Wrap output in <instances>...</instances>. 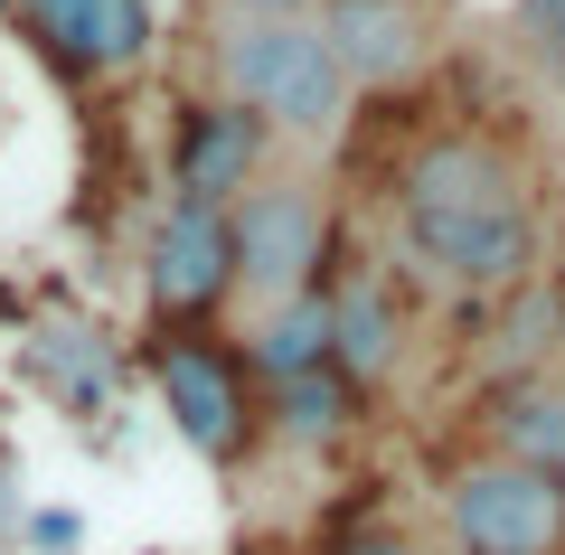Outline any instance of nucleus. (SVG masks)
Here are the masks:
<instances>
[{
	"label": "nucleus",
	"instance_id": "nucleus-19",
	"mask_svg": "<svg viewBox=\"0 0 565 555\" xmlns=\"http://www.w3.org/2000/svg\"><path fill=\"white\" fill-rule=\"evenodd\" d=\"M0 10H10V0H0Z\"/></svg>",
	"mask_w": 565,
	"mask_h": 555
},
{
	"label": "nucleus",
	"instance_id": "nucleus-18",
	"mask_svg": "<svg viewBox=\"0 0 565 555\" xmlns=\"http://www.w3.org/2000/svg\"><path fill=\"white\" fill-rule=\"evenodd\" d=\"M255 10H292V0H255Z\"/></svg>",
	"mask_w": 565,
	"mask_h": 555
},
{
	"label": "nucleus",
	"instance_id": "nucleus-11",
	"mask_svg": "<svg viewBox=\"0 0 565 555\" xmlns=\"http://www.w3.org/2000/svg\"><path fill=\"white\" fill-rule=\"evenodd\" d=\"M29 367H39L47 386H57L76 415H95L104 396H114V349H104L95 330H76V320H57V330H39L29 339Z\"/></svg>",
	"mask_w": 565,
	"mask_h": 555
},
{
	"label": "nucleus",
	"instance_id": "nucleus-4",
	"mask_svg": "<svg viewBox=\"0 0 565 555\" xmlns=\"http://www.w3.org/2000/svg\"><path fill=\"white\" fill-rule=\"evenodd\" d=\"M226 226H236V274L255 282V292H274V301L311 292L321 245H330V217H321L311 189H245Z\"/></svg>",
	"mask_w": 565,
	"mask_h": 555
},
{
	"label": "nucleus",
	"instance_id": "nucleus-13",
	"mask_svg": "<svg viewBox=\"0 0 565 555\" xmlns=\"http://www.w3.org/2000/svg\"><path fill=\"white\" fill-rule=\"evenodd\" d=\"M500 442H509V461L565 480V396H519V405L500 415Z\"/></svg>",
	"mask_w": 565,
	"mask_h": 555
},
{
	"label": "nucleus",
	"instance_id": "nucleus-7",
	"mask_svg": "<svg viewBox=\"0 0 565 555\" xmlns=\"http://www.w3.org/2000/svg\"><path fill=\"white\" fill-rule=\"evenodd\" d=\"M255 160H264V122H255V104L226 95V104H189L180 151H170V179H180L189 207H226V199H245Z\"/></svg>",
	"mask_w": 565,
	"mask_h": 555
},
{
	"label": "nucleus",
	"instance_id": "nucleus-17",
	"mask_svg": "<svg viewBox=\"0 0 565 555\" xmlns=\"http://www.w3.org/2000/svg\"><path fill=\"white\" fill-rule=\"evenodd\" d=\"M349 555H415V546H405V536H359Z\"/></svg>",
	"mask_w": 565,
	"mask_h": 555
},
{
	"label": "nucleus",
	"instance_id": "nucleus-10",
	"mask_svg": "<svg viewBox=\"0 0 565 555\" xmlns=\"http://www.w3.org/2000/svg\"><path fill=\"white\" fill-rule=\"evenodd\" d=\"M330 367H340L349 386H377L386 367H396V311H386L377 282L330 292Z\"/></svg>",
	"mask_w": 565,
	"mask_h": 555
},
{
	"label": "nucleus",
	"instance_id": "nucleus-5",
	"mask_svg": "<svg viewBox=\"0 0 565 555\" xmlns=\"http://www.w3.org/2000/svg\"><path fill=\"white\" fill-rule=\"evenodd\" d=\"M10 10L66 76H122V66L151 57V10L141 0H10Z\"/></svg>",
	"mask_w": 565,
	"mask_h": 555
},
{
	"label": "nucleus",
	"instance_id": "nucleus-9",
	"mask_svg": "<svg viewBox=\"0 0 565 555\" xmlns=\"http://www.w3.org/2000/svg\"><path fill=\"white\" fill-rule=\"evenodd\" d=\"M321 39H330V57H340L349 85H396L415 66V10L405 0H330Z\"/></svg>",
	"mask_w": 565,
	"mask_h": 555
},
{
	"label": "nucleus",
	"instance_id": "nucleus-6",
	"mask_svg": "<svg viewBox=\"0 0 565 555\" xmlns=\"http://www.w3.org/2000/svg\"><path fill=\"white\" fill-rule=\"evenodd\" d=\"M151 377H161V405H170V424H180L189 452L226 461V452L245 442V386H236V367H226L217 349H199V339H170V349L151 357Z\"/></svg>",
	"mask_w": 565,
	"mask_h": 555
},
{
	"label": "nucleus",
	"instance_id": "nucleus-14",
	"mask_svg": "<svg viewBox=\"0 0 565 555\" xmlns=\"http://www.w3.org/2000/svg\"><path fill=\"white\" fill-rule=\"evenodd\" d=\"M349 424V377L340 367H311V377H282V434L292 442H321Z\"/></svg>",
	"mask_w": 565,
	"mask_h": 555
},
{
	"label": "nucleus",
	"instance_id": "nucleus-16",
	"mask_svg": "<svg viewBox=\"0 0 565 555\" xmlns=\"http://www.w3.org/2000/svg\"><path fill=\"white\" fill-rule=\"evenodd\" d=\"M29 536H39V546H76V517H66V509H39V517H29Z\"/></svg>",
	"mask_w": 565,
	"mask_h": 555
},
{
	"label": "nucleus",
	"instance_id": "nucleus-3",
	"mask_svg": "<svg viewBox=\"0 0 565 555\" xmlns=\"http://www.w3.org/2000/svg\"><path fill=\"white\" fill-rule=\"evenodd\" d=\"M405 236L452 282H519L527 255H537V226H527V207L509 189L500 199H462V207H405Z\"/></svg>",
	"mask_w": 565,
	"mask_h": 555
},
{
	"label": "nucleus",
	"instance_id": "nucleus-15",
	"mask_svg": "<svg viewBox=\"0 0 565 555\" xmlns=\"http://www.w3.org/2000/svg\"><path fill=\"white\" fill-rule=\"evenodd\" d=\"M527 39L546 47V66H565V0H527Z\"/></svg>",
	"mask_w": 565,
	"mask_h": 555
},
{
	"label": "nucleus",
	"instance_id": "nucleus-8",
	"mask_svg": "<svg viewBox=\"0 0 565 555\" xmlns=\"http://www.w3.org/2000/svg\"><path fill=\"white\" fill-rule=\"evenodd\" d=\"M236 282V226H226V207H170L161 236H151V301L161 311H207V301Z\"/></svg>",
	"mask_w": 565,
	"mask_h": 555
},
{
	"label": "nucleus",
	"instance_id": "nucleus-1",
	"mask_svg": "<svg viewBox=\"0 0 565 555\" xmlns=\"http://www.w3.org/2000/svg\"><path fill=\"white\" fill-rule=\"evenodd\" d=\"M226 95L255 104V114H274L282 132H321V122H340V57H330L321 29L302 20H255L226 39Z\"/></svg>",
	"mask_w": 565,
	"mask_h": 555
},
{
	"label": "nucleus",
	"instance_id": "nucleus-12",
	"mask_svg": "<svg viewBox=\"0 0 565 555\" xmlns=\"http://www.w3.org/2000/svg\"><path fill=\"white\" fill-rule=\"evenodd\" d=\"M255 367L264 377H311V367H330V292H292L274 320H264V339H255Z\"/></svg>",
	"mask_w": 565,
	"mask_h": 555
},
{
	"label": "nucleus",
	"instance_id": "nucleus-2",
	"mask_svg": "<svg viewBox=\"0 0 565 555\" xmlns=\"http://www.w3.org/2000/svg\"><path fill=\"white\" fill-rule=\"evenodd\" d=\"M452 536L471 555H556L565 546V480L527 461H471L452 480Z\"/></svg>",
	"mask_w": 565,
	"mask_h": 555
}]
</instances>
